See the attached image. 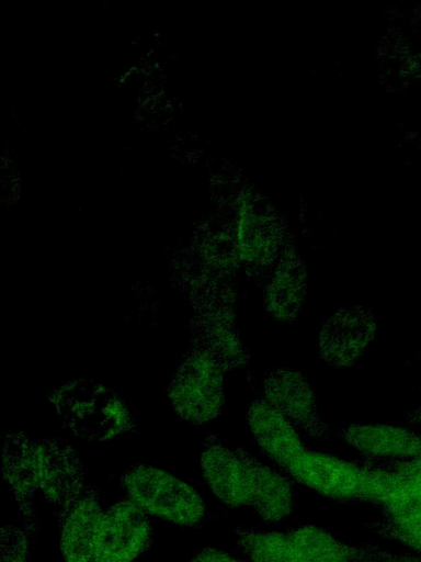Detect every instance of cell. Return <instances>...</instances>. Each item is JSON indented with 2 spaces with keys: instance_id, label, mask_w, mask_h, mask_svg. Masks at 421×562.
I'll return each mask as SVG.
<instances>
[{
  "instance_id": "cell-1",
  "label": "cell",
  "mask_w": 421,
  "mask_h": 562,
  "mask_svg": "<svg viewBox=\"0 0 421 562\" xmlns=\"http://www.w3.org/2000/svg\"><path fill=\"white\" fill-rule=\"evenodd\" d=\"M65 425L87 440H109L135 430V423L123 400L103 385L71 381L49 395Z\"/></svg>"
},
{
  "instance_id": "cell-2",
  "label": "cell",
  "mask_w": 421,
  "mask_h": 562,
  "mask_svg": "<svg viewBox=\"0 0 421 562\" xmlns=\"http://www.w3.org/2000/svg\"><path fill=\"white\" fill-rule=\"evenodd\" d=\"M126 497L149 516L179 527H197L206 517L202 495L181 477L163 469L137 463L121 475Z\"/></svg>"
},
{
  "instance_id": "cell-3",
  "label": "cell",
  "mask_w": 421,
  "mask_h": 562,
  "mask_svg": "<svg viewBox=\"0 0 421 562\" xmlns=\"http://www.w3.org/2000/svg\"><path fill=\"white\" fill-rule=\"evenodd\" d=\"M193 300V348L213 357L225 370L246 367L248 353L237 327L236 295L231 284L200 292Z\"/></svg>"
},
{
  "instance_id": "cell-4",
  "label": "cell",
  "mask_w": 421,
  "mask_h": 562,
  "mask_svg": "<svg viewBox=\"0 0 421 562\" xmlns=\"http://www.w3.org/2000/svg\"><path fill=\"white\" fill-rule=\"evenodd\" d=\"M225 371L213 357L193 348L169 386V398L178 415L195 425L213 422L225 402Z\"/></svg>"
},
{
  "instance_id": "cell-5",
  "label": "cell",
  "mask_w": 421,
  "mask_h": 562,
  "mask_svg": "<svg viewBox=\"0 0 421 562\" xmlns=\"http://www.w3.org/2000/svg\"><path fill=\"white\" fill-rule=\"evenodd\" d=\"M284 472L315 493L340 502L363 501L367 468L306 449Z\"/></svg>"
},
{
  "instance_id": "cell-6",
  "label": "cell",
  "mask_w": 421,
  "mask_h": 562,
  "mask_svg": "<svg viewBox=\"0 0 421 562\" xmlns=\"http://www.w3.org/2000/svg\"><path fill=\"white\" fill-rule=\"evenodd\" d=\"M2 475L12 494L23 527L34 540L38 533L36 494L41 488L39 440L20 431L8 432L1 445Z\"/></svg>"
},
{
  "instance_id": "cell-7",
  "label": "cell",
  "mask_w": 421,
  "mask_h": 562,
  "mask_svg": "<svg viewBox=\"0 0 421 562\" xmlns=\"http://www.w3.org/2000/svg\"><path fill=\"white\" fill-rule=\"evenodd\" d=\"M200 467L212 494L226 507H250L253 494L252 454L226 447L214 436L205 439Z\"/></svg>"
},
{
  "instance_id": "cell-8",
  "label": "cell",
  "mask_w": 421,
  "mask_h": 562,
  "mask_svg": "<svg viewBox=\"0 0 421 562\" xmlns=\"http://www.w3.org/2000/svg\"><path fill=\"white\" fill-rule=\"evenodd\" d=\"M149 515L128 497L104 509L93 562H132L152 541Z\"/></svg>"
},
{
  "instance_id": "cell-9",
  "label": "cell",
  "mask_w": 421,
  "mask_h": 562,
  "mask_svg": "<svg viewBox=\"0 0 421 562\" xmlns=\"http://www.w3.org/2000/svg\"><path fill=\"white\" fill-rule=\"evenodd\" d=\"M377 331L375 315L361 305L338 310L322 325L318 355L333 368H350L365 353Z\"/></svg>"
},
{
  "instance_id": "cell-10",
  "label": "cell",
  "mask_w": 421,
  "mask_h": 562,
  "mask_svg": "<svg viewBox=\"0 0 421 562\" xmlns=\"http://www.w3.org/2000/svg\"><path fill=\"white\" fill-rule=\"evenodd\" d=\"M262 397L308 436H328L329 426L319 413L316 392L300 371L288 367L272 370L263 380Z\"/></svg>"
},
{
  "instance_id": "cell-11",
  "label": "cell",
  "mask_w": 421,
  "mask_h": 562,
  "mask_svg": "<svg viewBox=\"0 0 421 562\" xmlns=\"http://www.w3.org/2000/svg\"><path fill=\"white\" fill-rule=\"evenodd\" d=\"M41 488L60 520L86 488L84 472L78 453L57 439L39 440Z\"/></svg>"
},
{
  "instance_id": "cell-12",
  "label": "cell",
  "mask_w": 421,
  "mask_h": 562,
  "mask_svg": "<svg viewBox=\"0 0 421 562\" xmlns=\"http://www.w3.org/2000/svg\"><path fill=\"white\" fill-rule=\"evenodd\" d=\"M366 468V487L362 502L382 507L397 528H421V484L392 469Z\"/></svg>"
},
{
  "instance_id": "cell-13",
  "label": "cell",
  "mask_w": 421,
  "mask_h": 562,
  "mask_svg": "<svg viewBox=\"0 0 421 562\" xmlns=\"http://www.w3.org/2000/svg\"><path fill=\"white\" fill-rule=\"evenodd\" d=\"M308 272L294 245L286 249L264 282L263 302L276 321L292 323L303 315Z\"/></svg>"
},
{
  "instance_id": "cell-14",
  "label": "cell",
  "mask_w": 421,
  "mask_h": 562,
  "mask_svg": "<svg viewBox=\"0 0 421 562\" xmlns=\"http://www.w3.org/2000/svg\"><path fill=\"white\" fill-rule=\"evenodd\" d=\"M103 515L99 491L87 485L68 513L58 520L59 551L64 562H93Z\"/></svg>"
},
{
  "instance_id": "cell-15",
  "label": "cell",
  "mask_w": 421,
  "mask_h": 562,
  "mask_svg": "<svg viewBox=\"0 0 421 562\" xmlns=\"http://www.w3.org/2000/svg\"><path fill=\"white\" fill-rule=\"evenodd\" d=\"M247 423L259 448L283 471L306 450L297 428L263 397L248 405Z\"/></svg>"
},
{
  "instance_id": "cell-16",
  "label": "cell",
  "mask_w": 421,
  "mask_h": 562,
  "mask_svg": "<svg viewBox=\"0 0 421 562\" xmlns=\"http://www.w3.org/2000/svg\"><path fill=\"white\" fill-rule=\"evenodd\" d=\"M339 437L368 459L405 461L421 456V435L411 428L388 424H352Z\"/></svg>"
},
{
  "instance_id": "cell-17",
  "label": "cell",
  "mask_w": 421,
  "mask_h": 562,
  "mask_svg": "<svg viewBox=\"0 0 421 562\" xmlns=\"http://www.w3.org/2000/svg\"><path fill=\"white\" fill-rule=\"evenodd\" d=\"M253 494L250 507L266 524L286 520L294 510L293 480L252 456Z\"/></svg>"
},
{
  "instance_id": "cell-18",
  "label": "cell",
  "mask_w": 421,
  "mask_h": 562,
  "mask_svg": "<svg viewBox=\"0 0 421 562\" xmlns=\"http://www.w3.org/2000/svg\"><path fill=\"white\" fill-rule=\"evenodd\" d=\"M289 536L300 562H365L378 558L377 551L349 544L316 525L293 528Z\"/></svg>"
},
{
  "instance_id": "cell-19",
  "label": "cell",
  "mask_w": 421,
  "mask_h": 562,
  "mask_svg": "<svg viewBox=\"0 0 421 562\" xmlns=\"http://www.w3.org/2000/svg\"><path fill=\"white\" fill-rule=\"evenodd\" d=\"M235 533L248 562H300L288 532L237 527Z\"/></svg>"
},
{
  "instance_id": "cell-20",
  "label": "cell",
  "mask_w": 421,
  "mask_h": 562,
  "mask_svg": "<svg viewBox=\"0 0 421 562\" xmlns=\"http://www.w3.org/2000/svg\"><path fill=\"white\" fill-rule=\"evenodd\" d=\"M32 541L24 527L3 526L0 532V562H27Z\"/></svg>"
},
{
  "instance_id": "cell-21",
  "label": "cell",
  "mask_w": 421,
  "mask_h": 562,
  "mask_svg": "<svg viewBox=\"0 0 421 562\" xmlns=\"http://www.w3.org/2000/svg\"><path fill=\"white\" fill-rule=\"evenodd\" d=\"M187 562H248L230 552L215 547L198 550Z\"/></svg>"
},
{
  "instance_id": "cell-22",
  "label": "cell",
  "mask_w": 421,
  "mask_h": 562,
  "mask_svg": "<svg viewBox=\"0 0 421 562\" xmlns=\"http://www.w3.org/2000/svg\"><path fill=\"white\" fill-rule=\"evenodd\" d=\"M380 527H383L387 535L421 552V528L401 529L391 524Z\"/></svg>"
},
{
  "instance_id": "cell-23",
  "label": "cell",
  "mask_w": 421,
  "mask_h": 562,
  "mask_svg": "<svg viewBox=\"0 0 421 562\" xmlns=\"http://www.w3.org/2000/svg\"><path fill=\"white\" fill-rule=\"evenodd\" d=\"M390 469L421 484V456L405 461H394Z\"/></svg>"
},
{
  "instance_id": "cell-24",
  "label": "cell",
  "mask_w": 421,
  "mask_h": 562,
  "mask_svg": "<svg viewBox=\"0 0 421 562\" xmlns=\"http://www.w3.org/2000/svg\"><path fill=\"white\" fill-rule=\"evenodd\" d=\"M407 422L410 424L421 425V406L416 409L409 412L406 417Z\"/></svg>"
},
{
  "instance_id": "cell-25",
  "label": "cell",
  "mask_w": 421,
  "mask_h": 562,
  "mask_svg": "<svg viewBox=\"0 0 421 562\" xmlns=\"http://www.w3.org/2000/svg\"><path fill=\"white\" fill-rule=\"evenodd\" d=\"M365 562H402V561H395V560H390V559H384L383 557H378L375 559L367 560Z\"/></svg>"
}]
</instances>
